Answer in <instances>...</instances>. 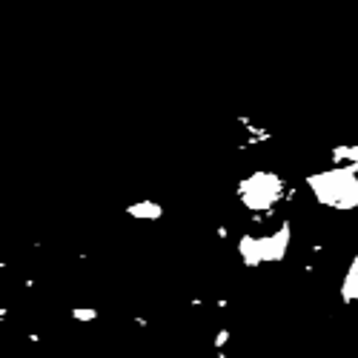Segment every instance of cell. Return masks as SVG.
Wrapping results in <instances>:
<instances>
[{"mask_svg": "<svg viewBox=\"0 0 358 358\" xmlns=\"http://www.w3.org/2000/svg\"><path fill=\"white\" fill-rule=\"evenodd\" d=\"M72 318H75V321H95V318H98V309H92V307H75V309H72Z\"/></svg>", "mask_w": 358, "mask_h": 358, "instance_id": "obj_1", "label": "cell"}, {"mask_svg": "<svg viewBox=\"0 0 358 358\" xmlns=\"http://www.w3.org/2000/svg\"><path fill=\"white\" fill-rule=\"evenodd\" d=\"M9 318V307H0V321H6Z\"/></svg>", "mask_w": 358, "mask_h": 358, "instance_id": "obj_2", "label": "cell"}]
</instances>
